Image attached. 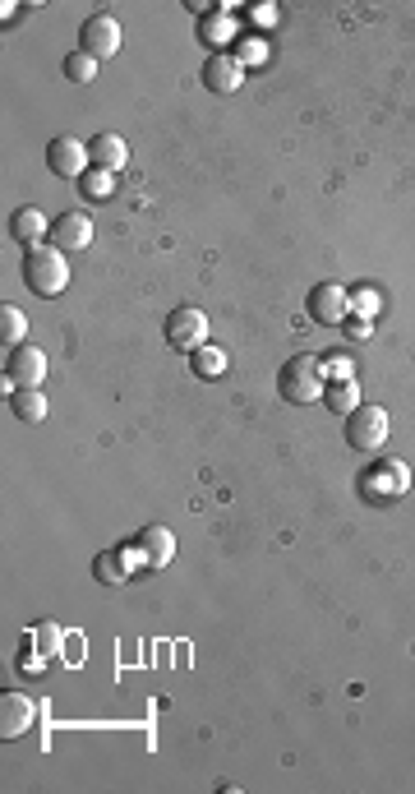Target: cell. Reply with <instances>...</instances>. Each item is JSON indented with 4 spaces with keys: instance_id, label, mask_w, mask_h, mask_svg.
Segmentation results:
<instances>
[{
    "instance_id": "7c38bea8",
    "label": "cell",
    "mask_w": 415,
    "mask_h": 794,
    "mask_svg": "<svg viewBox=\"0 0 415 794\" xmlns=\"http://www.w3.org/2000/svg\"><path fill=\"white\" fill-rule=\"evenodd\" d=\"M134 564H143L134 545H107V550L93 559V578L102 582V587H120V582L130 578Z\"/></svg>"
},
{
    "instance_id": "d4e9b609",
    "label": "cell",
    "mask_w": 415,
    "mask_h": 794,
    "mask_svg": "<svg viewBox=\"0 0 415 794\" xmlns=\"http://www.w3.org/2000/svg\"><path fill=\"white\" fill-rule=\"evenodd\" d=\"M203 28H208V37H213V42H231V33H236V24H231V19H222V14H213Z\"/></svg>"
},
{
    "instance_id": "44dd1931",
    "label": "cell",
    "mask_w": 415,
    "mask_h": 794,
    "mask_svg": "<svg viewBox=\"0 0 415 794\" xmlns=\"http://www.w3.org/2000/svg\"><path fill=\"white\" fill-rule=\"evenodd\" d=\"M323 379H332V384L356 379V361H351L346 351H328V356H323Z\"/></svg>"
},
{
    "instance_id": "2e32d148",
    "label": "cell",
    "mask_w": 415,
    "mask_h": 794,
    "mask_svg": "<svg viewBox=\"0 0 415 794\" xmlns=\"http://www.w3.org/2000/svg\"><path fill=\"white\" fill-rule=\"evenodd\" d=\"M10 236L19 245H28V250H33V245H42V236H51L47 213H42V208H19V213L10 217Z\"/></svg>"
},
{
    "instance_id": "5bb4252c",
    "label": "cell",
    "mask_w": 415,
    "mask_h": 794,
    "mask_svg": "<svg viewBox=\"0 0 415 794\" xmlns=\"http://www.w3.org/2000/svg\"><path fill=\"white\" fill-rule=\"evenodd\" d=\"M51 245H56L60 254L88 250V245H93V217L88 213H60L56 222H51Z\"/></svg>"
},
{
    "instance_id": "277c9868",
    "label": "cell",
    "mask_w": 415,
    "mask_h": 794,
    "mask_svg": "<svg viewBox=\"0 0 415 794\" xmlns=\"http://www.w3.org/2000/svg\"><path fill=\"white\" fill-rule=\"evenodd\" d=\"M166 342L176 351H185V356H194V351L208 342V314L199 310V305H180V310L166 314Z\"/></svg>"
},
{
    "instance_id": "8fae6325",
    "label": "cell",
    "mask_w": 415,
    "mask_h": 794,
    "mask_svg": "<svg viewBox=\"0 0 415 794\" xmlns=\"http://www.w3.org/2000/svg\"><path fill=\"white\" fill-rule=\"evenodd\" d=\"M42 379H47V356H42L37 347H28V342L24 347H14L10 361H5V384L10 388H37Z\"/></svg>"
},
{
    "instance_id": "d6986e66",
    "label": "cell",
    "mask_w": 415,
    "mask_h": 794,
    "mask_svg": "<svg viewBox=\"0 0 415 794\" xmlns=\"http://www.w3.org/2000/svg\"><path fill=\"white\" fill-rule=\"evenodd\" d=\"M24 333H28L24 310L5 305V310H0V342H5V347H24Z\"/></svg>"
},
{
    "instance_id": "7402d4cb",
    "label": "cell",
    "mask_w": 415,
    "mask_h": 794,
    "mask_svg": "<svg viewBox=\"0 0 415 794\" xmlns=\"http://www.w3.org/2000/svg\"><path fill=\"white\" fill-rule=\"evenodd\" d=\"M194 370H199L203 379H217V374L226 370V356L217 347H208V342H203V347L194 351Z\"/></svg>"
},
{
    "instance_id": "30bf717a",
    "label": "cell",
    "mask_w": 415,
    "mask_h": 794,
    "mask_svg": "<svg viewBox=\"0 0 415 794\" xmlns=\"http://www.w3.org/2000/svg\"><path fill=\"white\" fill-rule=\"evenodd\" d=\"M240 84H245V65L231 56V51H213L208 61H203V88L217 97H231L240 93Z\"/></svg>"
},
{
    "instance_id": "484cf974",
    "label": "cell",
    "mask_w": 415,
    "mask_h": 794,
    "mask_svg": "<svg viewBox=\"0 0 415 794\" xmlns=\"http://www.w3.org/2000/svg\"><path fill=\"white\" fill-rule=\"evenodd\" d=\"M374 305H379V301H374V291H356V296H351V314H365V319H369Z\"/></svg>"
},
{
    "instance_id": "4316f807",
    "label": "cell",
    "mask_w": 415,
    "mask_h": 794,
    "mask_svg": "<svg viewBox=\"0 0 415 794\" xmlns=\"http://www.w3.org/2000/svg\"><path fill=\"white\" fill-rule=\"evenodd\" d=\"M346 333H351V337H369V319H365V314H351V319H346Z\"/></svg>"
},
{
    "instance_id": "52a82bcc",
    "label": "cell",
    "mask_w": 415,
    "mask_h": 794,
    "mask_svg": "<svg viewBox=\"0 0 415 794\" xmlns=\"http://www.w3.org/2000/svg\"><path fill=\"white\" fill-rule=\"evenodd\" d=\"M88 162H93V157H88L83 139H74V134H60V139L47 144V167H51V176H60V181H79Z\"/></svg>"
},
{
    "instance_id": "3957f363",
    "label": "cell",
    "mask_w": 415,
    "mask_h": 794,
    "mask_svg": "<svg viewBox=\"0 0 415 794\" xmlns=\"http://www.w3.org/2000/svg\"><path fill=\"white\" fill-rule=\"evenodd\" d=\"M383 439H388V411L374 407V402H360L346 416V444L360 448V453H379Z\"/></svg>"
},
{
    "instance_id": "ba28073f",
    "label": "cell",
    "mask_w": 415,
    "mask_h": 794,
    "mask_svg": "<svg viewBox=\"0 0 415 794\" xmlns=\"http://www.w3.org/2000/svg\"><path fill=\"white\" fill-rule=\"evenodd\" d=\"M79 51H88L93 61H111L120 51V24L111 14H93V19L79 28Z\"/></svg>"
},
{
    "instance_id": "9c48e42d",
    "label": "cell",
    "mask_w": 415,
    "mask_h": 794,
    "mask_svg": "<svg viewBox=\"0 0 415 794\" xmlns=\"http://www.w3.org/2000/svg\"><path fill=\"white\" fill-rule=\"evenodd\" d=\"M33 721H37V702L28 693H19V688H5L0 693V734L5 739H24L33 730Z\"/></svg>"
},
{
    "instance_id": "ffe728a7",
    "label": "cell",
    "mask_w": 415,
    "mask_h": 794,
    "mask_svg": "<svg viewBox=\"0 0 415 794\" xmlns=\"http://www.w3.org/2000/svg\"><path fill=\"white\" fill-rule=\"evenodd\" d=\"M65 79H74V84H93L97 61L88 56V51H70V56H65Z\"/></svg>"
},
{
    "instance_id": "4fadbf2b",
    "label": "cell",
    "mask_w": 415,
    "mask_h": 794,
    "mask_svg": "<svg viewBox=\"0 0 415 794\" xmlns=\"http://www.w3.org/2000/svg\"><path fill=\"white\" fill-rule=\"evenodd\" d=\"M130 545L139 550V559L148 568H166L171 559H176V536H171V527H157V522H148Z\"/></svg>"
},
{
    "instance_id": "e0dca14e",
    "label": "cell",
    "mask_w": 415,
    "mask_h": 794,
    "mask_svg": "<svg viewBox=\"0 0 415 794\" xmlns=\"http://www.w3.org/2000/svg\"><path fill=\"white\" fill-rule=\"evenodd\" d=\"M10 411L24 425H37V421H47V397H42V388H14V393H10Z\"/></svg>"
},
{
    "instance_id": "5b68a950",
    "label": "cell",
    "mask_w": 415,
    "mask_h": 794,
    "mask_svg": "<svg viewBox=\"0 0 415 794\" xmlns=\"http://www.w3.org/2000/svg\"><path fill=\"white\" fill-rule=\"evenodd\" d=\"M309 319L323 328H342L346 319H351V291L342 287V282H319V287L309 291V301H305Z\"/></svg>"
},
{
    "instance_id": "6da1fadb",
    "label": "cell",
    "mask_w": 415,
    "mask_h": 794,
    "mask_svg": "<svg viewBox=\"0 0 415 794\" xmlns=\"http://www.w3.org/2000/svg\"><path fill=\"white\" fill-rule=\"evenodd\" d=\"M24 287L33 296H60L70 287V264H65V254L56 245H33L24 254Z\"/></svg>"
},
{
    "instance_id": "7a4b0ae2",
    "label": "cell",
    "mask_w": 415,
    "mask_h": 794,
    "mask_svg": "<svg viewBox=\"0 0 415 794\" xmlns=\"http://www.w3.org/2000/svg\"><path fill=\"white\" fill-rule=\"evenodd\" d=\"M277 393H282L286 402H296V407L319 402L323 397V361H314V356H291V361L282 365V374H277Z\"/></svg>"
},
{
    "instance_id": "8992f818",
    "label": "cell",
    "mask_w": 415,
    "mask_h": 794,
    "mask_svg": "<svg viewBox=\"0 0 415 794\" xmlns=\"http://www.w3.org/2000/svg\"><path fill=\"white\" fill-rule=\"evenodd\" d=\"M406 485H411V471L397 458L374 462V467L360 476V494H365V499H397V494H406Z\"/></svg>"
},
{
    "instance_id": "cb8c5ba5",
    "label": "cell",
    "mask_w": 415,
    "mask_h": 794,
    "mask_svg": "<svg viewBox=\"0 0 415 794\" xmlns=\"http://www.w3.org/2000/svg\"><path fill=\"white\" fill-rule=\"evenodd\" d=\"M83 185H88V194H93V199H107V194H111V171L97 167L93 176H83Z\"/></svg>"
},
{
    "instance_id": "ac0fdd59",
    "label": "cell",
    "mask_w": 415,
    "mask_h": 794,
    "mask_svg": "<svg viewBox=\"0 0 415 794\" xmlns=\"http://www.w3.org/2000/svg\"><path fill=\"white\" fill-rule=\"evenodd\" d=\"M323 407H328L332 416H351V411L360 407L356 379H342V384H323Z\"/></svg>"
},
{
    "instance_id": "9a60e30c",
    "label": "cell",
    "mask_w": 415,
    "mask_h": 794,
    "mask_svg": "<svg viewBox=\"0 0 415 794\" xmlns=\"http://www.w3.org/2000/svg\"><path fill=\"white\" fill-rule=\"evenodd\" d=\"M88 157H93V167H102V171H125L130 144H125L120 134H97L93 144H88Z\"/></svg>"
},
{
    "instance_id": "603a6c76",
    "label": "cell",
    "mask_w": 415,
    "mask_h": 794,
    "mask_svg": "<svg viewBox=\"0 0 415 794\" xmlns=\"http://www.w3.org/2000/svg\"><path fill=\"white\" fill-rule=\"evenodd\" d=\"M60 642H65V633H60L56 624H42L33 633V647H37V656H60Z\"/></svg>"
}]
</instances>
